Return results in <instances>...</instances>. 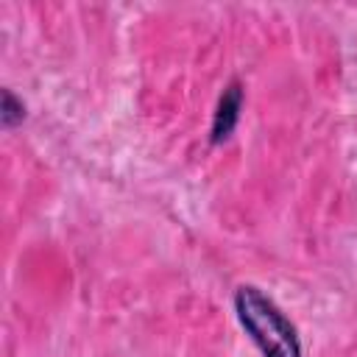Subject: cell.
Masks as SVG:
<instances>
[{"label":"cell","mask_w":357,"mask_h":357,"mask_svg":"<svg viewBox=\"0 0 357 357\" xmlns=\"http://www.w3.org/2000/svg\"><path fill=\"white\" fill-rule=\"evenodd\" d=\"M234 310L243 329L262 351V357H301V340L296 326L259 287L254 284L237 287Z\"/></svg>","instance_id":"obj_1"},{"label":"cell","mask_w":357,"mask_h":357,"mask_svg":"<svg viewBox=\"0 0 357 357\" xmlns=\"http://www.w3.org/2000/svg\"><path fill=\"white\" fill-rule=\"evenodd\" d=\"M240 109H243V86L237 81H231L223 89V95L218 100V112L212 117V142L215 145L231 137V131L240 120Z\"/></svg>","instance_id":"obj_2"},{"label":"cell","mask_w":357,"mask_h":357,"mask_svg":"<svg viewBox=\"0 0 357 357\" xmlns=\"http://www.w3.org/2000/svg\"><path fill=\"white\" fill-rule=\"evenodd\" d=\"M25 117V103L17 100V95L11 89H3V106H0V120L6 128H14L17 123H22Z\"/></svg>","instance_id":"obj_3"}]
</instances>
